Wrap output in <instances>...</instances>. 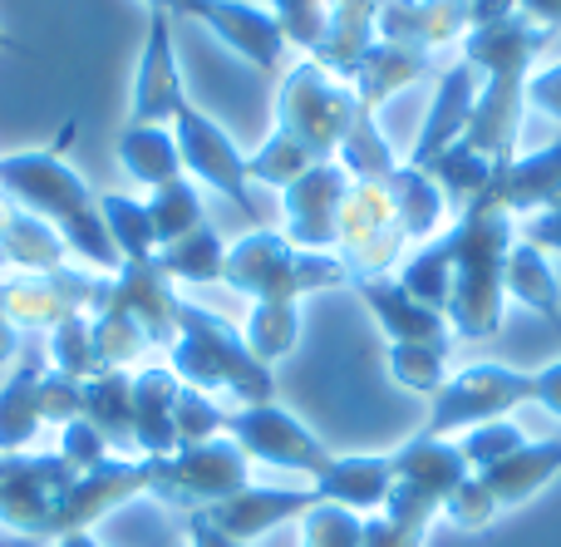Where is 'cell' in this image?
Listing matches in <instances>:
<instances>
[{"instance_id":"6da1fadb","label":"cell","mask_w":561,"mask_h":547,"mask_svg":"<svg viewBox=\"0 0 561 547\" xmlns=\"http://www.w3.org/2000/svg\"><path fill=\"white\" fill-rule=\"evenodd\" d=\"M552 30H542L537 20H527L523 10L493 25H473L463 35V65L488 75V84L478 89L473 114L458 144L473 153L493 158V163H513L517 158V134H523V104H527V75H533L537 55L547 49Z\"/></svg>"},{"instance_id":"7a4b0ae2","label":"cell","mask_w":561,"mask_h":547,"mask_svg":"<svg viewBox=\"0 0 561 547\" xmlns=\"http://www.w3.org/2000/svg\"><path fill=\"white\" fill-rule=\"evenodd\" d=\"M513 242H517V223L503 213L497 193L468 203L463 217L438 237L448 262V306H444L448 335L493 341L503 331V306H507L503 272Z\"/></svg>"},{"instance_id":"3957f363","label":"cell","mask_w":561,"mask_h":547,"mask_svg":"<svg viewBox=\"0 0 561 547\" xmlns=\"http://www.w3.org/2000/svg\"><path fill=\"white\" fill-rule=\"evenodd\" d=\"M0 193L15 207L45 217L59 237H65L69 257L84 266L114 276L124 266L114 237H108L104 217H99V193L49 148H30V153H5L0 158Z\"/></svg>"},{"instance_id":"277c9868","label":"cell","mask_w":561,"mask_h":547,"mask_svg":"<svg viewBox=\"0 0 561 547\" xmlns=\"http://www.w3.org/2000/svg\"><path fill=\"white\" fill-rule=\"evenodd\" d=\"M173 361L168 371L187 385V390H227L232 400L247 404H272L276 400V375L272 365H262L252 351H247L242 331L232 321H222L207 306H183V321H178V341L168 345Z\"/></svg>"},{"instance_id":"5b68a950","label":"cell","mask_w":561,"mask_h":547,"mask_svg":"<svg viewBox=\"0 0 561 547\" xmlns=\"http://www.w3.org/2000/svg\"><path fill=\"white\" fill-rule=\"evenodd\" d=\"M222 282L237 296H252V301H300L310 292L350 286V272L340 266L335 252H300L280 232L256 227L242 242L227 247Z\"/></svg>"},{"instance_id":"8992f818","label":"cell","mask_w":561,"mask_h":547,"mask_svg":"<svg viewBox=\"0 0 561 547\" xmlns=\"http://www.w3.org/2000/svg\"><path fill=\"white\" fill-rule=\"evenodd\" d=\"M359 99L345 79L320 69L316 59L296 65L276 94V134H286L296 148H306L310 163H335L340 144L350 134Z\"/></svg>"},{"instance_id":"52a82bcc","label":"cell","mask_w":561,"mask_h":547,"mask_svg":"<svg viewBox=\"0 0 561 547\" xmlns=\"http://www.w3.org/2000/svg\"><path fill=\"white\" fill-rule=\"evenodd\" d=\"M148 469V493L163 499L168 509H213V503L232 499V493L247 489V454L232 434H217L207 444H193V449L163 454V459H144Z\"/></svg>"},{"instance_id":"ba28073f","label":"cell","mask_w":561,"mask_h":547,"mask_svg":"<svg viewBox=\"0 0 561 547\" xmlns=\"http://www.w3.org/2000/svg\"><path fill=\"white\" fill-rule=\"evenodd\" d=\"M389 464H394V489H389V503L379 513L404 523V528H424V533L444 513L448 493L473 474L463 449L454 440H434V434L409 440L399 454H389Z\"/></svg>"},{"instance_id":"9c48e42d","label":"cell","mask_w":561,"mask_h":547,"mask_svg":"<svg viewBox=\"0 0 561 547\" xmlns=\"http://www.w3.org/2000/svg\"><path fill=\"white\" fill-rule=\"evenodd\" d=\"M79 469L49 454H0V523L15 538L55 543L65 493L75 489Z\"/></svg>"},{"instance_id":"30bf717a","label":"cell","mask_w":561,"mask_h":547,"mask_svg":"<svg viewBox=\"0 0 561 547\" xmlns=\"http://www.w3.org/2000/svg\"><path fill=\"white\" fill-rule=\"evenodd\" d=\"M404 223L394 213V197L385 183H365L355 178L340 203V223H335V257L350 272V282H365V276H389L399 266L404 252Z\"/></svg>"},{"instance_id":"8fae6325","label":"cell","mask_w":561,"mask_h":547,"mask_svg":"<svg viewBox=\"0 0 561 547\" xmlns=\"http://www.w3.org/2000/svg\"><path fill=\"white\" fill-rule=\"evenodd\" d=\"M517 404H533V375L513 371V365H493V361L468 365V371L448 375L444 390L434 395V410H428L424 434L448 440V434L507 420Z\"/></svg>"},{"instance_id":"7c38bea8","label":"cell","mask_w":561,"mask_h":547,"mask_svg":"<svg viewBox=\"0 0 561 547\" xmlns=\"http://www.w3.org/2000/svg\"><path fill=\"white\" fill-rule=\"evenodd\" d=\"M108 276L99 272H15L0 276V316L15 331H55L69 316H94Z\"/></svg>"},{"instance_id":"4fadbf2b","label":"cell","mask_w":561,"mask_h":547,"mask_svg":"<svg viewBox=\"0 0 561 547\" xmlns=\"http://www.w3.org/2000/svg\"><path fill=\"white\" fill-rule=\"evenodd\" d=\"M173 134H178V148H183V173L193 178V183H207L222 197H232L247 213V223L262 227V213H256V203H252L247 158H242V148L227 138V128L217 124V118H207L197 104H183L173 118Z\"/></svg>"},{"instance_id":"5bb4252c","label":"cell","mask_w":561,"mask_h":547,"mask_svg":"<svg viewBox=\"0 0 561 547\" xmlns=\"http://www.w3.org/2000/svg\"><path fill=\"white\" fill-rule=\"evenodd\" d=\"M227 434L242 444L247 459L276 464V469H300V474H310V479H320V474L330 469V459H335V454H330L296 414L280 410L276 400L247 404V410L227 414Z\"/></svg>"},{"instance_id":"9a60e30c","label":"cell","mask_w":561,"mask_h":547,"mask_svg":"<svg viewBox=\"0 0 561 547\" xmlns=\"http://www.w3.org/2000/svg\"><path fill=\"white\" fill-rule=\"evenodd\" d=\"M124 311L138 331L148 335V345H173L178 341V321H183V296H178V282L158 266V257L148 262H124L104 286V301Z\"/></svg>"},{"instance_id":"2e32d148","label":"cell","mask_w":561,"mask_h":547,"mask_svg":"<svg viewBox=\"0 0 561 547\" xmlns=\"http://www.w3.org/2000/svg\"><path fill=\"white\" fill-rule=\"evenodd\" d=\"M355 178L340 163H316L306 178L280 193V237L300 252H335V223H340V203H345Z\"/></svg>"},{"instance_id":"e0dca14e","label":"cell","mask_w":561,"mask_h":547,"mask_svg":"<svg viewBox=\"0 0 561 547\" xmlns=\"http://www.w3.org/2000/svg\"><path fill=\"white\" fill-rule=\"evenodd\" d=\"M183 15L207 25L232 55H242L247 65H256L262 75H280V65H286L290 39L280 35L272 10L247 5V0H187Z\"/></svg>"},{"instance_id":"ac0fdd59","label":"cell","mask_w":561,"mask_h":547,"mask_svg":"<svg viewBox=\"0 0 561 547\" xmlns=\"http://www.w3.org/2000/svg\"><path fill=\"white\" fill-rule=\"evenodd\" d=\"M183 104H187V89H183V65H178L173 15H148V35H144V55H138V75H134L128 124H173Z\"/></svg>"},{"instance_id":"d6986e66","label":"cell","mask_w":561,"mask_h":547,"mask_svg":"<svg viewBox=\"0 0 561 547\" xmlns=\"http://www.w3.org/2000/svg\"><path fill=\"white\" fill-rule=\"evenodd\" d=\"M138 493H148V469H144V459H124V454H114L108 464H99V469L79 474L75 489L65 493V509H59L55 543L69 538V533H94L99 518H108V513L124 509V503L138 499Z\"/></svg>"},{"instance_id":"ffe728a7","label":"cell","mask_w":561,"mask_h":547,"mask_svg":"<svg viewBox=\"0 0 561 547\" xmlns=\"http://www.w3.org/2000/svg\"><path fill=\"white\" fill-rule=\"evenodd\" d=\"M355 296L369 306L375 326L389 335V345H448V321L444 311L414 301V296L399 286V276H365V282H350Z\"/></svg>"},{"instance_id":"44dd1931","label":"cell","mask_w":561,"mask_h":547,"mask_svg":"<svg viewBox=\"0 0 561 547\" xmlns=\"http://www.w3.org/2000/svg\"><path fill=\"white\" fill-rule=\"evenodd\" d=\"M473 99H478V75L458 59V65L444 69V79H438V94H434V104H428L424 124H419V138H414L404 163L419 168V173H428V168L463 138L468 114H473Z\"/></svg>"},{"instance_id":"7402d4cb","label":"cell","mask_w":561,"mask_h":547,"mask_svg":"<svg viewBox=\"0 0 561 547\" xmlns=\"http://www.w3.org/2000/svg\"><path fill=\"white\" fill-rule=\"evenodd\" d=\"M473 15H468V0H385L375 15L379 39H394V45H414L434 55L448 39H463Z\"/></svg>"},{"instance_id":"603a6c76","label":"cell","mask_w":561,"mask_h":547,"mask_svg":"<svg viewBox=\"0 0 561 547\" xmlns=\"http://www.w3.org/2000/svg\"><path fill=\"white\" fill-rule=\"evenodd\" d=\"M306 509H316V493H310V489H256V483H247L242 493L213 503V509H197V513H207V518H213L227 538L256 543L262 533L280 528V523H290V518L300 523V513H306Z\"/></svg>"},{"instance_id":"cb8c5ba5","label":"cell","mask_w":561,"mask_h":547,"mask_svg":"<svg viewBox=\"0 0 561 547\" xmlns=\"http://www.w3.org/2000/svg\"><path fill=\"white\" fill-rule=\"evenodd\" d=\"M389 489H394V464H389V454H335L330 469L310 483V493H316L320 503L350 509V513H359V518L385 509Z\"/></svg>"},{"instance_id":"d4e9b609","label":"cell","mask_w":561,"mask_h":547,"mask_svg":"<svg viewBox=\"0 0 561 547\" xmlns=\"http://www.w3.org/2000/svg\"><path fill=\"white\" fill-rule=\"evenodd\" d=\"M178 395H183V380L168 365H148V371L134 375V449L144 459L178 454Z\"/></svg>"},{"instance_id":"484cf974","label":"cell","mask_w":561,"mask_h":547,"mask_svg":"<svg viewBox=\"0 0 561 547\" xmlns=\"http://www.w3.org/2000/svg\"><path fill=\"white\" fill-rule=\"evenodd\" d=\"M497 203H503V213L513 217V223L537 217L552 203H561V138L527 158H513V163L503 168V178H497Z\"/></svg>"},{"instance_id":"4316f807","label":"cell","mask_w":561,"mask_h":547,"mask_svg":"<svg viewBox=\"0 0 561 547\" xmlns=\"http://www.w3.org/2000/svg\"><path fill=\"white\" fill-rule=\"evenodd\" d=\"M428 69H434V55H428V49L394 45V39H375V45L365 49V59L355 65V75H350V89H355V99L375 114L389 94L409 89L414 79H424Z\"/></svg>"},{"instance_id":"83f0119b","label":"cell","mask_w":561,"mask_h":547,"mask_svg":"<svg viewBox=\"0 0 561 547\" xmlns=\"http://www.w3.org/2000/svg\"><path fill=\"white\" fill-rule=\"evenodd\" d=\"M561 474V440H527L517 454H507L503 464L483 469L478 479L493 489L497 509H517V503L537 499Z\"/></svg>"},{"instance_id":"f1b7e54d","label":"cell","mask_w":561,"mask_h":547,"mask_svg":"<svg viewBox=\"0 0 561 547\" xmlns=\"http://www.w3.org/2000/svg\"><path fill=\"white\" fill-rule=\"evenodd\" d=\"M118 163L128 178L148 187H163L183 178V148H178L173 124H128L118 134Z\"/></svg>"},{"instance_id":"f546056e","label":"cell","mask_w":561,"mask_h":547,"mask_svg":"<svg viewBox=\"0 0 561 547\" xmlns=\"http://www.w3.org/2000/svg\"><path fill=\"white\" fill-rule=\"evenodd\" d=\"M39 371H45V361L30 355L0 385V454H25L35 444V434L45 430V414H39V400H35Z\"/></svg>"},{"instance_id":"4dcf8cb0","label":"cell","mask_w":561,"mask_h":547,"mask_svg":"<svg viewBox=\"0 0 561 547\" xmlns=\"http://www.w3.org/2000/svg\"><path fill=\"white\" fill-rule=\"evenodd\" d=\"M84 420L108 440V449H134V375L104 371L84 380Z\"/></svg>"},{"instance_id":"1f68e13d","label":"cell","mask_w":561,"mask_h":547,"mask_svg":"<svg viewBox=\"0 0 561 547\" xmlns=\"http://www.w3.org/2000/svg\"><path fill=\"white\" fill-rule=\"evenodd\" d=\"M503 286H507V296H517L523 306H533L547 326L561 331V292H557V272H552V262H547L542 247H533V242L517 237L513 252H507Z\"/></svg>"},{"instance_id":"d6a6232c","label":"cell","mask_w":561,"mask_h":547,"mask_svg":"<svg viewBox=\"0 0 561 547\" xmlns=\"http://www.w3.org/2000/svg\"><path fill=\"white\" fill-rule=\"evenodd\" d=\"M385 187H389V197H394V213H399V223H404L409 242H424V237L438 232V223H444V213H448V197L434 178L399 163L394 173L385 178Z\"/></svg>"},{"instance_id":"836d02e7","label":"cell","mask_w":561,"mask_h":547,"mask_svg":"<svg viewBox=\"0 0 561 547\" xmlns=\"http://www.w3.org/2000/svg\"><path fill=\"white\" fill-rule=\"evenodd\" d=\"M0 266H15V272H65L69 247L45 217L15 207V223H10L5 247H0Z\"/></svg>"},{"instance_id":"e575fe53","label":"cell","mask_w":561,"mask_h":547,"mask_svg":"<svg viewBox=\"0 0 561 547\" xmlns=\"http://www.w3.org/2000/svg\"><path fill=\"white\" fill-rule=\"evenodd\" d=\"M227 247L222 232L213 223H203L197 232L178 237L173 247H158V266H163L173 282H222L227 272Z\"/></svg>"},{"instance_id":"d590c367","label":"cell","mask_w":561,"mask_h":547,"mask_svg":"<svg viewBox=\"0 0 561 547\" xmlns=\"http://www.w3.org/2000/svg\"><path fill=\"white\" fill-rule=\"evenodd\" d=\"M335 163L345 168L350 178H365V183H385V178L399 168L394 148H389L385 134H379L375 114H369L365 104H359L355 118H350V134H345V144H340V158H335Z\"/></svg>"},{"instance_id":"8d00e7d4","label":"cell","mask_w":561,"mask_h":547,"mask_svg":"<svg viewBox=\"0 0 561 547\" xmlns=\"http://www.w3.org/2000/svg\"><path fill=\"white\" fill-rule=\"evenodd\" d=\"M242 341L262 365L286 361L300 345V306L296 301H256L252 316H247Z\"/></svg>"},{"instance_id":"74e56055","label":"cell","mask_w":561,"mask_h":547,"mask_svg":"<svg viewBox=\"0 0 561 547\" xmlns=\"http://www.w3.org/2000/svg\"><path fill=\"white\" fill-rule=\"evenodd\" d=\"M99 217H104V227L124 262H148V257H158L148 203H138V197H128V193H99Z\"/></svg>"},{"instance_id":"f35d334b","label":"cell","mask_w":561,"mask_h":547,"mask_svg":"<svg viewBox=\"0 0 561 547\" xmlns=\"http://www.w3.org/2000/svg\"><path fill=\"white\" fill-rule=\"evenodd\" d=\"M148 217H153V237H158V247H173L178 237L197 232V227L207 223L203 197H197V183L183 173V178H173V183L153 187V197H148Z\"/></svg>"},{"instance_id":"ab89813d","label":"cell","mask_w":561,"mask_h":547,"mask_svg":"<svg viewBox=\"0 0 561 547\" xmlns=\"http://www.w3.org/2000/svg\"><path fill=\"white\" fill-rule=\"evenodd\" d=\"M49 371L69 375V380H94V375H104L89 316H69V321H59L55 331H49Z\"/></svg>"},{"instance_id":"60d3db41","label":"cell","mask_w":561,"mask_h":547,"mask_svg":"<svg viewBox=\"0 0 561 547\" xmlns=\"http://www.w3.org/2000/svg\"><path fill=\"white\" fill-rule=\"evenodd\" d=\"M389 375L404 390L434 400L448 380V345H389Z\"/></svg>"},{"instance_id":"b9f144b4","label":"cell","mask_w":561,"mask_h":547,"mask_svg":"<svg viewBox=\"0 0 561 547\" xmlns=\"http://www.w3.org/2000/svg\"><path fill=\"white\" fill-rule=\"evenodd\" d=\"M310 168L316 163L306 158V148H296L286 134H276V128L266 134V144L256 148V153H247V178H252V183H266V187H280V193H286L296 178H306Z\"/></svg>"},{"instance_id":"7bdbcfd3","label":"cell","mask_w":561,"mask_h":547,"mask_svg":"<svg viewBox=\"0 0 561 547\" xmlns=\"http://www.w3.org/2000/svg\"><path fill=\"white\" fill-rule=\"evenodd\" d=\"M300 547H365V518L316 499V509L300 513Z\"/></svg>"},{"instance_id":"ee69618b","label":"cell","mask_w":561,"mask_h":547,"mask_svg":"<svg viewBox=\"0 0 561 547\" xmlns=\"http://www.w3.org/2000/svg\"><path fill=\"white\" fill-rule=\"evenodd\" d=\"M523 444H527V434L517 430L513 420H493V424H478V430L458 434V449H463V459H468V469H473V474L503 464L507 454H517Z\"/></svg>"},{"instance_id":"f6af8a7d","label":"cell","mask_w":561,"mask_h":547,"mask_svg":"<svg viewBox=\"0 0 561 547\" xmlns=\"http://www.w3.org/2000/svg\"><path fill=\"white\" fill-rule=\"evenodd\" d=\"M173 424H178V449H193V444H207V440H217V434H227V414L213 404V395L187 390V385H183V395H178Z\"/></svg>"},{"instance_id":"bcb514c9","label":"cell","mask_w":561,"mask_h":547,"mask_svg":"<svg viewBox=\"0 0 561 547\" xmlns=\"http://www.w3.org/2000/svg\"><path fill=\"white\" fill-rule=\"evenodd\" d=\"M280 25V35L290 39V45H300L306 55H316L320 35H325V10L330 0H266Z\"/></svg>"},{"instance_id":"7dc6e473","label":"cell","mask_w":561,"mask_h":547,"mask_svg":"<svg viewBox=\"0 0 561 547\" xmlns=\"http://www.w3.org/2000/svg\"><path fill=\"white\" fill-rule=\"evenodd\" d=\"M35 400H39V414H45V424H55V430H65V424H75L79 414H84V380H69V375L59 371H39L35 380Z\"/></svg>"},{"instance_id":"c3c4849f","label":"cell","mask_w":561,"mask_h":547,"mask_svg":"<svg viewBox=\"0 0 561 547\" xmlns=\"http://www.w3.org/2000/svg\"><path fill=\"white\" fill-rule=\"evenodd\" d=\"M497 513H503V509H497L493 489H488L478 474H468V479L458 483V489L448 493V503H444V518L454 523V528H463V533H483Z\"/></svg>"},{"instance_id":"681fc988","label":"cell","mask_w":561,"mask_h":547,"mask_svg":"<svg viewBox=\"0 0 561 547\" xmlns=\"http://www.w3.org/2000/svg\"><path fill=\"white\" fill-rule=\"evenodd\" d=\"M55 454L69 464V469H79V474H89V469H99V464L114 459L108 440L84 420V414H79L75 424H65V430H59V449H55Z\"/></svg>"},{"instance_id":"f907efd6","label":"cell","mask_w":561,"mask_h":547,"mask_svg":"<svg viewBox=\"0 0 561 547\" xmlns=\"http://www.w3.org/2000/svg\"><path fill=\"white\" fill-rule=\"evenodd\" d=\"M365 547H428V533L404 528V523L385 518V513H369L365 518Z\"/></svg>"},{"instance_id":"816d5d0a","label":"cell","mask_w":561,"mask_h":547,"mask_svg":"<svg viewBox=\"0 0 561 547\" xmlns=\"http://www.w3.org/2000/svg\"><path fill=\"white\" fill-rule=\"evenodd\" d=\"M527 104L542 109V114H552L557 124H561V59H557V65L533 69V75H527Z\"/></svg>"},{"instance_id":"f5cc1de1","label":"cell","mask_w":561,"mask_h":547,"mask_svg":"<svg viewBox=\"0 0 561 547\" xmlns=\"http://www.w3.org/2000/svg\"><path fill=\"white\" fill-rule=\"evenodd\" d=\"M517 237L533 242V247H542L547 257L561 252V203H552L547 213H537V217H523V223H517Z\"/></svg>"},{"instance_id":"db71d44e","label":"cell","mask_w":561,"mask_h":547,"mask_svg":"<svg viewBox=\"0 0 561 547\" xmlns=\"http://www.w3.org/2000/svg\"><path fill=\"white\" fill-rule=\"evenodd\" d=\"M533 404H542L547 414H557L561 420V361L533 371Z\"/></svg>"},{"instance_id":"11a10c76","label":"cell","mask_w":561,"mask_h":547,"mask_svg":"<svg viewBox=\"0 0 561 547\" xmlns=\"http://www.w3.org/2000/svg\"><path fill=\"white\" fill-rule=\"evenodd\" d=\"M187 547H247V543L227 538V533L217 528L207 513H187Z\"/></svg>"},{"instance_id":"9f6ffc18","label":"cell","mask_w":561,"mask_h":547,"mask_svg":"<svg viewBox=\"0 0 561 547\" xmlns=\"http://www.w3.org/2000/svg\"><path fill=\"white\" fill-rule=\"evenodd\" d=\"M468 15H473V25H493V20L517 15V0H468Z\"/></svg>"},{"instance_id":"6f0895ef","label":"cell","mask_w":561,"mask_h":547,"mask_svg":"<svg viewBox=\"0 0 561 547\" xmlns=\"http://www.w3.org/2000/svg\"><path fill=\"white\" fill-rule=\"evenodd\" d=\"M517 10H523L527 20H537L542 30H557L561 25V0H517Z\"/></svg>"},{"instance_id":"680465c9","label":"cell","mask_w":561,"mask_h":547,"mask_svg":"<svg viewBox=\"0 0 561 547\" xmlns=\"http://www.w3.org/2000/svg\"><path fill=\"white\" fill-rule=\"evenodd\" d=\"M10 361H20V331L5 321V316H0V371H5Z\"/></svg>"},{"instance_id":"91938a15","label":"cell","mask_w":561,"mask_h":547,"mask_svg":"<svg viewBox=\"0 0 561 547\" xmlns=\"http://www.w3.org/2000/svg\"><path fill=\"white\" fill-rule=\"evenodd\" d=\"M144 5H148V15H183L187 0H144Z\"/></svg>"},{"instance_id":"94428289","label":"cell","mask_w":561,"mask_h":547,"mask_svg":"<svg viewBox=\"0 0 561 547\" xmlns=\"http://www.w3.org/2000/svg\"><path fill=\"white\" fill-rule=\"evenodd\" d=\"M10 223H15V203H10V197L0 193V247H5V232H10Z\"/></svg>"},{"instance_id":"6125c7cd","label":"cell","mask_w":561,"mask_h":547,"mask_svg":"<svg viewBox=\"0 0 561 547\" xmlns=\"http://www.w3.org/2000/svg\"><path fill=\"white\" fill-rule=\"evenodd\" d=\"M55 547H99V543H94V533H69V538H59Z\"/></svg>"},{"instance_id":"be15d7a7","label":"cell","mask_w":561,"mask_h":547,"mask_svg":"<svg viewBox=\"0 0 561 547\" xmlns=\"http://www.w3.org/2000/svg\"><path fill=\"white\" fill-rule=\"evenodd\" d=\"M0 49H15V55H30V49L20 45V39H10V35H0Z\"/></svg>"}]
</instances>
